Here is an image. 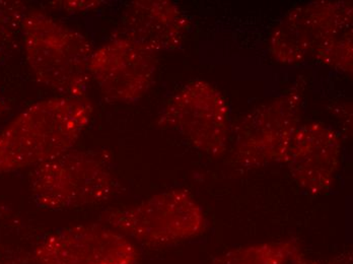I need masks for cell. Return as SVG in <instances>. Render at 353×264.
Listing matches in <instances>:
<instances>
[{"label":"cell","instance_id":"cell-16","mask_svg":"<svg viewBox=\"0 0 353 264\" xmlns=\"http://www.w3.org/2000/svg\"><path fill=\"white\" fill-rule=\"evenodd\" d=\"M10 104L8 103V101L0 96V121H1L2 118H4L6 115H8V113L10 112Z\"/></svg>","mask_w":353,"mask_h":264},{"label":"cell","instance_id":"cell-8","mask_svg":"<svg viewBox=\"0 0 353 264\" xmlns=\"http://www.w3.org/2000/svg\"><path fill=\"white\" fill-rule=\"evenodd\" d=\"M158 68V53L134 41L113 36L94 48L88 70L105 100L131 104L148 93Z\"/></svg>","mask_w":353,"mask_h":264},{"label":"cell","instance_id":"cell-14","mask_svg":"<svg viewBox=\"0 0 353 264\" xmlns=\"http://www.w3.org/2000/svg\"><path fill=\"white\" fill-rule=\"evenodd\" d=\"M105 6L106 2L97 1V0H68V1H53L50 3L52 10H62L68 14L92 12Z\"/></svg>","mask_w":353,"mask_h":264},{"label":"cell","instance_id":"cell-2","mask_svg":"<svg viewBox=\"0 0 353 264\" xmlns=\"http://www.w3.org/2000/svg\"><path fill=\"white\" fill-rule=\"evenodd\" d=\"M352 2L321 0L285 14L271 34L269 52L284 65L314 60L352 77Z\"/></svg>","mask_w":353,"mask_h":264},{"label":"cell","instance_id":"cell-1","mask_svg":"<svg viewBox=\"0 0 353 264\" xmlns=\"http://www.w3.org/2000/svg\"><path fill=\"white\" fill-rule=\"evenodd\" d=\"M94 113L87 97L56 96L34 103L0 132V175L36 168L74 149Z\"/></svg>","mask_w":353,"mask_h":264},{"label":"cell","instance_id":"cell-4","mask_svg":"<svg viewBox=\"0 0 353 264\" xmlns=\"http://www.w3.org/2000/svg\"><path fill=\"white\" fill-rule=\"evenodd\" d=\"M117 186L111 159L99 150L71 149L37 166L30 177L32 199L49 210L103 205Z\"/></svg>","mask_w":353,"mask_h":264},{"label":"cell","instance_id":"cell-10","mask_svg":"<svg viewBox=\"0 0 353 264\" xmlns=\"http://www.w3.org/2000/svg\"><path fill=\"white\" fill-rule=\"evenodd\" d=\"M342 143L333 128L319 122L301 124L283 164L300 187L311 194L329 190L341 163Z\"/></svg>","mask_w":353,"mask_h":264},{"label":"cell","instance_id":"cell-9","mask_svg":"<svg viewBox=\"0 0 353 264\" xmlns=\"http://www.w3.org/2000/svg\"><path fill=\"white\" fill-rule=\"evenodd\" d=\"M36 264H137L132 241L105 224L74 225L41 240L32 254Z\"/></svg>","mask_w":353,"mask_h":264},{"label":"cell","instance_id":"cell-6","mask_svg":"<svg viewBox=\"0 0 353 264\" xmlns=\"http://www.w3.org/2000/svg\"><path fill=\"white\" fill-rule=\"evenodd\" d=\"M303 85L253 109L232 128V160L243 168L284 163L288 145L301 125Z\"/></svg>","mask_w":353,"mask_h":264},{"label":"cell","instance_id":"cell-15","mask_svg":"<svg viewBox=\"0 0 353 264\" xmlns=\"http://www.w3.org/2000/svg\"><path fill=\"white\" fill-rule=\"evenodd\" d=\"M294 264H352V256L350 254L347 255H340L339 257H336L334 259L326 261H307V259L303 258L301 255L296 257L294 261Z\"/></svg>","mask_w":353,"mask_h":264},{"label":"cell","instance_id":"cell-11","mask_svg":"<svg viewBox=\"0 0 353 264\" xmlns=\"http://www.w3.org/2000/svg\"><path fill=\"white\" fill-rule=\"evenodd\" d=\"M190 28V19L174 2L137 0L125 8L113 36L134 41L159 54L181 47Z\"/></svg>","mask_w":353,"mask_h":264},{"label":"cell","instance_id":"cell-12","mask_svg":"<svg viewBox=\"0 0 353 264\" xmlns=\"http://www.w3.org/2000/svg\"><path fill=\"white\" fill-rule=\"evenodd\" d=\"M300 255L296 242H273L236 249L212 264H288Z\"/></svg>","mask_w":353,"mask_h":264},{"label":"cell","instance_id":"cell-13","mask_svg":"<svg viewBox=\"0 0 353 264\" xmlns=\"http://www.w3.org/2000/svg\"><path fill=\"white\" fill-rule=\"evenodd\" d=\"M27 4L16 0H0V64L6 63L21 46L23 23Z\"/></svg>","mask_w":353,"mask_h":264},{"label":"cell","instance_id":"cell-5","mask_svg":"<svg viewBox=\"0 0 353 264\" xmlns=\"http://www.w3.org/2000/svg\"><path fill=\"white\" fill-rule=\"evenodd\" d=\"M101 221L131 241L150 247L186 241L205 227L203 210L185 189L163 191L137 205L108 210Z\"/></svg>","mask_w":353,"mask_h":264},{"label":"cell","instance_id":"cell-7","mask_svg":"<svg viewBox=\"0 0 353 264\" xmlns=\"http://www.w3.org/2000/svg\"><path fill=\"white\" fill-rule=\"evenodd\" d=\"M157 123L178 132L198 151L210 156H221L229 148V104L208 81H191L179 90L165 103Z\"/></svg>","mask_w":353,"mask_h":264},{"label":"cell","instance_id":"cell-3","mask_svg":"<svg viewBox=\"0 0 353 264\" xmlns=\"http://www.w3.org/2000/svg\"><path fill=\"white\" fill-rule=\"evenodd\" d=\"M21 47L37 83L58 96L87 97L92 79L90 39L44 10H28Z\"/></svg>","mask_w":353,"mask_h":264}]
</instances>
